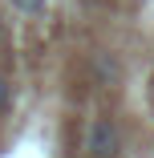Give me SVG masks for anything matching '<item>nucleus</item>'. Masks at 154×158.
<instances>
[{"mask_svg":"<svg viewBox=\"0 0 154 158\" xmlns=\"http://www.w3.org/2000/svg\"><path fill=\"white\" fill-rule=\"evenodd\" d=\"M81 150H85V158H118L122 154V130L110 118H89Z\"/></svg>","mask_w":154,"mask_h":158,"instance_id":"obj_1","label":"nucleus"},{"mask_svg":"<svg viewBox=\"0 0 154 158\" xmlns=\"http://www.w3.org/2000/svg\"><path fill=\"white\" fill-rule=\"evenodd\" d=\"M12 4L24 12V16H45V8H49V0H12Z\"/></svg>","mask_w":154,"mask_h":158,"instance_id":"obj_2","label":"nucleus"},{"mask_svg":"<svg viewBox=\"0 0 154 158\" xmlns=\"http://www.w3.org/2000/svg\"><path fill=\"white\" fill-rule=\"evenodd\" d=\"M8 106H12V85H8V77H4V73H0V114H4Z\"/></svg>","mask_w":154,"mask_h":158,"instance_id":"obj_3","label":"nucleus"},{"mask_svg":"<svg viewBox=\"0 0 154 158\" xmlns=\"http://www.w3.org/2000/svg\"><path fill=\"white\" fill-rule=\"evenodd\" d=\"M0 28H4V24H0Z\"/></svg>","mask_w":154,"mask_h":158,"instance_id":"obj_4","label":"nucleus"}]
</instances>
